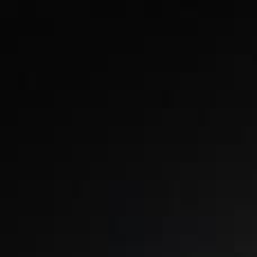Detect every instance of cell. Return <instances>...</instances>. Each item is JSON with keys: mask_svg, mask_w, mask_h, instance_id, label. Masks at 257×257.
<instances>
[]
</instances>
